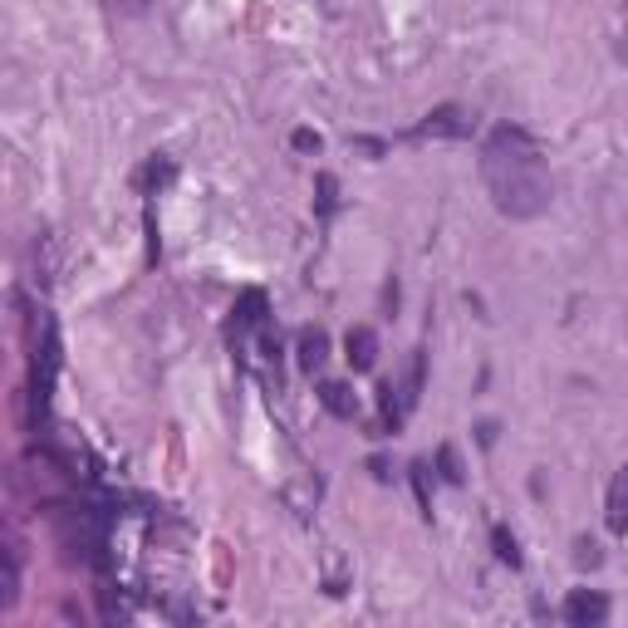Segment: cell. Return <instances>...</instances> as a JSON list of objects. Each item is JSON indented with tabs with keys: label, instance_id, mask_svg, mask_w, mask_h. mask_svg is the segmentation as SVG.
<instances>
[{
	"label": "cell",
	"instance_id": "5",
	"mask_svg": "<svg viewBox=\"0 0 628 628\" xmlns=\"http://www.w3.org/2000/svg\"><path fill=\"white\" fill-rule=\"evenodd\" d=\"M604 520H609L614 536H628V462L619 467V476H614V486H609V511H604Z\"/></svg>",
	"mask_w": 628,
	"mask_h": 628
},
{
	"label": "cell",
	"instance_id": "1",
	"mask_svg": "<svg viewBox=\"0 0 628 628\" xmlns=\"http://www.w3.org/2000/svg\"><path fill=\"white\" fill-rule=\"evenodd\" d=\"M481 182H486L496 212L511 216V222H530L550 206L546 157H540L526 128H511V123L491 128L486 143H481Z\"/></svg>",
	"mask_w": 628,
	"mask_h": 628
},
{
	"label": "cell",
	"instance_id": "12",
	"mask_svg": "<svg viewBox=\"0 0 628 628\" xmlns=\"http://www.w3.org/2000/svg\"><path fill=\"white\" fill-rule=\"evenodd\" d=\"M295 148L310 153V148H319V138H314V133H295Z\"/></svg>",
	"mask_w": 628,
	"mask_h": 628
},
{
	"label": "cell",
	"instance_id": "11",
	"mask_svg": "<svg viewBox=\"0 0 628 628\" xmlns=\"http://www.w3.org/2000/svg\"><path fill=\"white\" fill-rule=\"evenodd\" d=\"M580 564H599V546L594 540H580V554H574Z\"/></svg>",
	"mask_w": 628,
	"mask_h": 628
},
{
	"label": "cell",
	"instance_id": "4",
	"mask_svg": "<svg viewBox=\"0 0 628 628\" xmlns=\"http://www.w3.org/2000/svg\"><path fill=\"white\" fill-rule=\"evenodd\" d=\"M344 349H349L344 359H349V369H354V373H369L373 363H379V334H373L369 324H354L349 339H344Z\"/></svg>",
	"mask_w": 628,
	"mask_h": 628
},
{
	"label": "cell",
	"instance_id": "9",
	"mask_svg": "<svg viewBox=\"0 0 628 628\" xmlns=\"http://www.w3.org/2000/svg\"><path fill=\"white\" fill-rule=\"evenodd\" d=\"M491 546H496V554H501V560L511 564V570H520V550H516V536H511L506 526H496V530H491Z\"/></svg>",
	"mask_w": 628,
	"mask_h": 628
},
{
	"label": "cell",
	"instance_id": "3",
	"mask_svg": "<svg viewBox=\"0 0 628 628\" xmlns=\"http://www.w3.org/2000/svg\"><path fill=\"white\" fill-rule=\"evenodd\" d=\"M417 133H423V138H467V133H471V119H467L462 109H457V103H442V109L427 113V123H423Z\"/></svg>",
	"mask_w": 628,
	"mask_h": 628
},
{
	"label": "cell",
	"instance_id": "6",
	"mask_svg": "<svg viewBox=\"0 0 628 628\" xmlns=\"http://www.w3.org/2000/svg\"><path fill=\"white\" fill-rule=\"evenodd\" d=\"M324 359H329V334L305 329V334H300V369L314 373V369H324Z\"/></svg>",
	"mask_w": 628,
	"mask_h": 628
},
{
	"label": "cell",
	"instance_id": "2",
	"mask_svg": "<svg viewBox=\"0 0 628 628\" xmlns=\"http://www.w3.org/2000/svg\"><path fill=\"white\" fill-rule=\"evenodd\" d=\"M560 614H564V624L570 628H599L604 619H609V599H604L599 590H574Z\"/></svg>",
	"mask_w": 628,
	"mask_h": 628
},
{
	"label": "cell",
	"instance_id": "10",
	"mask_svg": "<svg viewBox=\"0 0 628 628\" xmlns=\"http://www.w3.org/2000/svg\"><path fill=\"white\" fill-rule=\"evenodd\" d=\"M437 462H442L447 481H462V467H457V452H452V447H442V457H437Z\"/></svg>",
	"mask_w": 628,
	"mask_h": 628
},
{
	"label": "cell",
	"instance_id": "7",
	"mask_svg": "<svg viewBox=\"0 0 628 628\" xmlns=\"http://www.w3.org/2000/svg\"><path fill=\"white\" fill-rule=\"evenodd\" d=\"M319 403L329 407L334 417H359V397H354L349 383H324V389H319Z\"/></svg>",
	"mask_w": 628,
	"mask_h": 628
},
{
	"label": "cell",
	"instance_id": "8",
	"mask_svg": "<svg viewBox=\"0 0 628 628\" xmlns=\"http://www.w3.org/2000/svg\"><path fill=\"white\" fill-rule=\"evenodd\" d=\"M266 319V295H260V290H246V295H240V305H236V319H232V334L240 339V334L250 329V324H260Z\"/></svg>",
	"mask_w": 628,
	"mask_h": 628
}]
</instances>
